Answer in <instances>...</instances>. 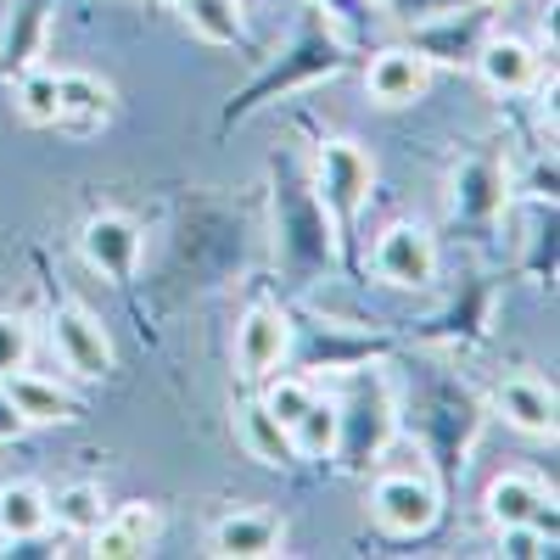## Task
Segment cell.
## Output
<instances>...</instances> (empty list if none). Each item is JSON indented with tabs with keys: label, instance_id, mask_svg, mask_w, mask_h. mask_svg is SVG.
<instances>
[{
	"label": "cell",
	"instance_id": "26",
	"mask_svg": "<svg viewBox=\"0 0 560 560\" xmlns=\"http://www.w3.org/2000/svg\"><path fill=\"white\" fill-rule=\"evenodd\" d=\"M482 7H499L504 12V7H516V0H482Z\"/></svg>",
	"mask_w": 560,
	"mask_h": 560
},
{
	"label": "cell",
	"instance_id": "17",
	"mask_svg": "<svg viewBox=\"0 0 560 560\" xmlns=\"http://www.w3.org/2000/svg\"><path fill=\"white\" fill-rule=\"evenodd\" d=\"M51 522L73 538H90L102 522H107V493L96 482H68L57 499H51Z\"/></svg>",
	"mask_w": 560,
	"mask_h": 560
},
{
	"label": "cell",
	"instance_id": "22",
	"mask_svg": "<svg viewBox=\"0 0 560 560\" xmlns=\"http://www.w3.org/2000/svg\"><path fill=\"white\" fill-rule=\"evenodd\" d=\"M107 522H118L135 544H140V555H147L152 544H158V533H163V516H158V504H147V499H129V504H118Z\"/></svg>",
	"mask_w": 560,
	"mask_h": 560
},
{
	"label": "cell",
	"instance_id": "23",
	"mask_svg": "<svg viewBox=\"0 0 560 560\" xmlns=\"http://www.w3.org/2000/svg\"><path fill=\"white\" fill-rule=\"evenodd\" d=\"M499 549L510 560H538V555H555V538L538 522H516V527H499Z\"/></svg>",
	"mask_w": 560,
	"mask_h": 560
},
{
	"label": "cell",
	"instance_id": "7",
	"mask_svg": "<svg viewBox=\"0 0 560 560\" xmlns=\"http://www.w3.org/2000/svg\"><path fill=\"white\" fill-rule=\"evenodd\" d=\"M364 90H370V102H382V107H415L432 90V57L415 51V45H393V51L370 57Z\"/></svg>",
	"mask_w": 560,
	"mask_h": 560
},
{
	"label": "cell",
	"instance_id": "4",
	"mask_svg": "<svg viewBox=\"0 0 560 560\" xmlns=\"http://www.w3.org/2000/svg\"><path fill=\"white\" fill-rule=\"evenodd\" d=\"M292 353V319L287 308H275V303H253L236 325V364H242V376L247 382H264L275 376L280 364H287Z\"/></svg>",
	"mask_w": 560,
	"mask_h": 560
},
{
	"label": "cell",
	"instance_id": "11",
	"mask_svg": "<svg viewBox=\"0 0 560 560\" xmlns=\"http://www.w3.org/2000/svg\"><path fill=\"white\" fill-rule=\"evenodd\" d=\"M493 404H499V415H504L516 432H527V438H555V387H544V382H533V376H510V382H499Z\"/></svg>",
	"mask_w": 560,
	"mask_h": 560
},
{
	"label": "cell",
	"instance_id": "19",
	"mask_svg": "<svg viewBox=\"0 0 560 560\" xmlns=\"http://www.w3.org/2000/svg\"><path fill=\"white\" fill-rule=\"evenodd\" d=\"M18 113L28 124H57L62 113V84H57V68H28L18 79Z\"/></svg>",
	"mask_w": 560,
	"mask_h": 560
},
{
	"label": "cell",
	"instance_id": "13",
	"mask_svg": "<svg viewBox=\"0 0 560 560\" xmlns=\"http://www.w3.org/2000/svg\"><path fill=\"white\" fill-rule=\"evenodd\" d=\"M482 504H488V522H493V527H516V522L544 516L549 493H544V482H538V477H527V471H504V477H493V482H488Z\"/></svg>",
	"mask_w": 560,
	"mask_h": 560
},
{
	"label": "cell",
	"instance_id": "15",
	"mask_svg": "<svg viewBox=\"0 0 560 560\" xmlns=\"http://www.w3.org/2000/svg\"><path fill=\"white\" fill-rule=\"evenodd\" d=\"M292 448H298V459H337V448H342V404L314 393V404L292 427Z\"/></svg>",
	"mask_w": 560,
	"mask_h": 560
},
{
	"label": "cell",
	"instance_id": "9",
	"mask_svg": "<svg viewBox=\"0 0 560 560\" xmlns=\"http://www.w3.org/2000/svg\"><path fill=\"white\" fill-rule=\"evenodd\" d=\"M280 549H287V522L269 510H236L213 527V555L224 560H269Z\"/></svg>",
	"mask_w": 560,
	"mask_h": 560
},
{
	"label": "cell",
	"instance_id": "18",
	"mask_svg": "<svg viewBox=\"0 0 560 560\" xmlns=\"http://www.w3.org/2000/svg\"><path fill=\"white\" fill-rule=\"evenodd\" d=\"M179 12H185V23H191V34L208 39V45H236L247 34L242 0H179Z\"/></svg>",
	"mask_w": 560,
	"mask_h": 560
},
{
	"label": "cell",
	"instance_id": "25",
	"mask_svg": "<svg viewBox=\"0 0 560 560\" xmlns=\"http://www.w3.org/2000/svg\"><path fill=\"white\" fill-rule=\"evenodd\" d=\"M28 427H23V415L12 409V398L7 393H0V443H12V438H23Z\"/></svg>",
	"mask_w": 560,
	"mask_h": 560
},
{
	"label": "cell",
	"instance_id": "21",
	"mask_svg": "<svg viewBox=\"0 0 560 560\" xmlns=\"http://www.w3.org/2000/svg\"><path fill=\"white\" fill-rule=\"evenodd\" d=\"M28 359H34V325L23 314H0V382L12 370H28Z\"/></svg>",
	"mask_w": 560,
	"mask_h": 560
},
{
	"label": "cell",
	"instance_id": "8",
	"mask_svg": "<svg viewBox=\"0 0 560 560\" xmlns=\"http://www.w3.org/2000/svg\"><path fill=\"white\" fill-rule=\"evenodd\" d=\"M0 393L12 398L23 427H73L79 420V398L51 376H34V370H12V376L0 382Z\"/></svg>",
	"mask_w": 560,
	"mask_h": 560
},
{
	"label": "cell",
	"instance_id": "12",
	"mask_svg": "<svg viewBox=\"0 0 560 560\" xmlns=\"http://www.w3.org/2000/svg\"><path fill=\"white\" fill-rule=\"evenodd\" d=\"M62 84V113H57V129H73V135H90L113 118V90L96 79V73H57Z\"/></svg>",
	"mask_w": 560,
	"mask_h": 560
},
{
	"label": "cell",
	"instance_id": "10",
	"mask_svg": "<svg viewBox=\"0 0 560 560\" xmlns=\"http://www.w3.org/2000/svg\"><path fill=\"white\" fill-rule=\"evenodd\" d=\"M477 73H482L488 90H499V96H522V90H533V79H538V51L516 34H493L477 51Z\"/></svg>",
	"mask_w": 560,
	"mask_h": 560
},
{
	"label": "cell",
	"instance_id": "16",
	"mask_svg": "<svg viewBox=\"0 0 560 560\" xmlns=\"http://www.w3.org/2000/svg\"><path fill=\"white\" fill-rule=\"evenodd\" d=\"M236 427H242V443H247V454H253L258 465H292V459H298L292 432L280 427V420H275L264 404H242Z\"/></svg>",
	"mask_w": 560,
	"mask_h": 560
},
{
	"label": "cell",
	"instance_id": "6",
	"mask_svg": "<svg viewBox=\"0 0 560 560\" xmlns=\"http://www.w3.org/2000/svg\"><path fill=\"white\" fill-rule=\"evenodd\" d=\"M79 253H84V264L96 269L102 280L124 287V280H135V269H140V224L124 219V213H96V219H84Z\"/></svg>",
	"mask_w": 560,
	"mask_h": 560
},
{
	"label": "cell",
	"instance_id": "1",
	"mask_svg": "<svg viewBox=\"0 0 560 560\" xmlns=\"http://www.w3.org/2000/svg\"><path fill=\"white\" fill-rule=\"evenodd\" d=\"M370 510H376V522L393 538H420V533L438 527L443 499H438L432 471H387L376 488H370Z\"/></svg>",
	"mask_w": 560,
	"mask_h": 560
},
{
	"label": "cell",
	"instance_id": "20",
	"mask_svg": "<svg viewBox=\"0 0 560 560\" xmlns=\"http://www.w3.org/2000/svg\"><path fill=\"white\" fill-rule=\"evenodd\" d=\"M280 427H298V415L314 404V382H303V376H264V398H258Z\"/></svg>",
	"mask_w": 560,
	"mask_h": 560
},
{
	"label": "cell",
	"instance_id": "27",
	"mask_svg": "<svg viewBox=\"0 0 560 560\" xmlns=\"http://www.w3.org/2000/svg\"><path fill=\"white\" fill-rule=\"evenodd\" d=\"M168 7H179V0H168Z\"/></svg>",
	"mask_w": 560,
	"mask_h": 560
},
{
	"label": "cell",
	"instance_id": "3",
	"mask_svg": "<svg viewBox=\"0 0 560 560\" xmlns=\"http://www.w3.org/2000/svg\"><path fill=\"white\" fill-rule=\"evenodd\" d=\"M376 191V158H370L359 140H325L319 147V197L342 224L370 202Z\"/></svg>",
	"mask_w": 560,
	"mask_h": 560
},
{
	"label": "cell",
	"instance_id": "2",
	"mask_svg": "<svg viewBox=\"0 0 560 560\" xmlns=\"http://www.w3.org/2000/svg\"><path fill=\"white\" fill-rule=\"evenodd\" d=\"M51 348H57V359H62V370L73 382L113 376V337L84 303H62L51 314Z\"/></svg>",
	"mask_w": 560,
	"mask_h": 560
},
{
	"label": "cell",
	"instance_id": "14",
	"mask_svg": "<svg viewBox=\"0 0 560 560\" xmlns=\"http://www.w3.org/2000/svg\"><path fill=\"white\" fill-rule=\"evenodd\" d=\"M51 527V493L39 482H7L0 488V538L28 544Z\"/></svg>",
	"mask_w": 560,
	"mask_h": 560
},
{
	"label": "cell",
	"instance_id": "24",
	"mask_svg": "<svg viewBox=\"0 0 560 560\" xmlns=\"http://www.w3.org/2000/svg\"><path fill=\"white\" fill-rule=\"evenodd\" d=\"M90 549H96L102 560H135V555H140V544H135L118 522H102L96 533H90Z\"/></svg>",
	"mask_w": 560,
	"mask_h": 560
},
{
	"label": "cell",
	"instance_id": "5",
	"mask_svg": "<svg viewBox=\"0 0 560 560\" xmlns=\"http://www.w3.org/2000/svg\"><path fill=\"white\" fill-rule=\"evenodd\" d=\"M376 275L398 292H420L438 275V247L427 224H387L376 242Z\"/></svg>",
	"mask_w": 560,
	"mask_h": 560
}]
</instances>
